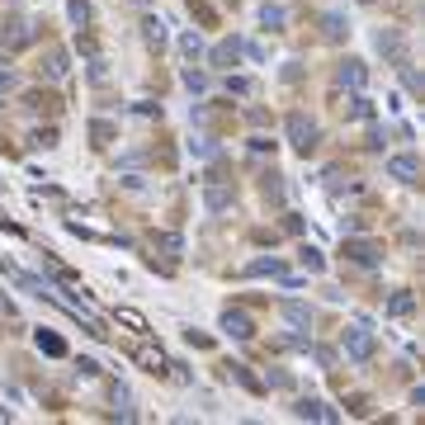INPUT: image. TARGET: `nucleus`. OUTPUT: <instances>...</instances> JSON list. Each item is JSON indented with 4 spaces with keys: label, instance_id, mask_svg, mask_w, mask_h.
I'll return each mask as SVG.
<instances>
[{
    "label": "nucleus",
    "instance_id": "f257e3e1",
    "mask_svg": "<svg viewBox=\"0 0 425 425\" xmlns=\"http://www.w3.org/2000/svg\"><path fill=\"white\" fill-rule=\"evenodd\" d=\"M340 350H345L350 364H369L378 355V335L364 321H355V326H345V335H340Z\"/></svg>",
    "mask_w": 425,
    "mask_h": 425
},
{
    "label": "nucleus",
    "instance_id": "f03ea898",
    "mask_svg": "<svg viewBox=\"0 0 425 425\" xmlns=\"http://www.w3.org/2000/svg\"><path fill=\"white\" fill-rule=\"evenodd\" d=\"M283 128H288V142H293V152H298V156H312V152H316V142H321L316 118H307V113H288Z\"/></svg>",
    "mask_w": 425,
    "mask_h": 425
},
{
    "label": "nucleus",
    "instance_id": "7ed1b4c3",
    "mask_svg": "<svg viewBox=\"0 0 425 425\" xmlns=\"http://www.w3.org/2000/svg\"><path fill=\"white\" fill-rule=\"evenodd\" d=\"M374 43H378V52H383L393 66H407L411 62V43H407V33H402V29H378Z\"/></svg>",
    "mask_w": 425,
    "mask_h": 425
},
{
    "label": "nucleus",
    "instance_id": "20e7f679",
    "mask_svg": "<svg viewBox=\"0 0 425 425\" xmlns=\"http://www.w3.org/2000/svg\"><path fill=\"white\" fill-rule=\"evenodd\" d=\"M29 43H33V29H29L24 15H10L0 24V47H5V52H19V47H29Z\"/></svg>",
    "mask_w": 425,
    "mask_h": 425
},
{
    "label": "nucleus",
    "instance_id": "39448f33",
    "mask_svg": "<svg viewBox=\"0 0 425 425\" xmlns=\"http://www.w3.org/2000/svg\"><path fill=\"white\" fill-rule=\"evenodd\" d=\"M335 85H345V90H364L369 85V66L359 57H345V62L335 66Z\"/></svg>",
    "mask_w": 425,
    "mask_h": 425
},
{
    "label": "nucleus",
    "instance_id": "423d86ee",
    "mask_svg": "<svg viewBox=\"0 0 425 425\" xmlns=\"http://www.w3.org/2000/svg\"><path fill=\"white\" fill-rule=\"evenodd\" d=\"M222 331H227L232 340H251V335H255V321L241 312V307H227V312H222Z\"/></svg>",
    "mask_w": 425,
    "mask_h": 425
},
{
    "label": "nucleus",
    "instance_id": "0eeeda50",
    "mask_svg": "<svg viewBox=\"0 0 425 425\" xmlns=\"http://www.w3.org/2000/svg\"><path fill=\"white\" fill-rule=\"evenodd\" d=\"M388 175H393V180H402V185H416V175H421V156H411V152L388 156Z\"/></svg>",
    "mask_w": 425,
    "mask_h": 425
},
{
    "label": "nucleus",
    "instance_id": "6e6552de",
    "mask_svg": "<svg viewBox=\"0 0 425 425\" xmlns=\"http://www.w3.org/2000/svg\"><path fill=\"white\" fill-rule=\"evenodd\" d=\"M293 411H298L302 421H326V425H335V421H340V411H331L326 402H321V397H302V402H298Z\"/></svg>",
    "mask_w": 425,
    "mask_h": 425
},
{
    "label": "nucleus",
    "instance_id": "1a4fd4ad",
    "mask_svg": "<svg viewBox=\"0 0 425 425\" xmlns=\"http://www.w3.org/2000/svg\"><path fill=\"white\" fill-rule=\"evenodd\" d=\"M279 316H283V321H288L293 331H312V307H307V302L283 298V302H279Z\"/></svg>",
    "mask_w": 425,
    "mask_h": 425
},
{
    "label": "nucleus",
    "instance_id": "9d476101",
    "mask_svg": "<svg viewBox=\"0 0 425 425\" xmlns=\"http://www.w3.org/2000/svg\"><path fill=\"white\" fill-rule=\"evenodd\" d=\"M208 62L213 66H236L241 62V38H222V43L208 52Z\"/></svg>",
    "mask_w": 425,
    "mask_h": 425
},
{
    "label": "nucleus",
    "instance_id": "9b49d317",
    "mask_svg": "<svg viewBox=\"0 0 425 425\" xmlns=\"http://www.w3.org/2000/svg\"><path fill=\"white\" fill-rule=\"evenodd\" d=\"M232 204H236L232 189H222V185H208V189H204V208H208V213H227Z\"/></svg>",
    "mask_w": 425,
    "mask_h": 425
},
{
    "label": "nucleus",
    "instance_id": "f8f14e48",
    "mask_svg": "<svg viewBox=\"0 0 425 425\" xmlns=\"http://www.w3.org/2000/svg\"><path fill=\"white\" fill-rule=\"evenodd\" d=\"M66 71H71V57H66L62 47H52V52H47V62H43V76L47 80H66Z\"/></svg>",
    "mask_w": 425,
    "mask_h": 425
},
{
    "label": "nucleus",
    "instance_id": "ddd939ff",
    "mask_svg": "<svg viewBox=\"0 0 425 425\" xmlns=\"http://www.w3.org/2000/svg\"><path fill=\"white\" fill-rule=\"evenodd\" d=\"M345 113L355 118V123H369V118H374V104L364 99V90H350V99H345Z\"/></svg>",
    "mask_w": 425,
    "mask_h": 425
},
{
    "label": "nucleus",
    "instance_id": "4468645a",
    "mask_svg": "<svg viewBox=\"0 0 425 425\" xmlns=\"http://www.w3.org/2000/svg\"><path fill=\"white\" fill-rule=\"evenodd\" d=\"M345 255L355 260V265H378V246H369V241H345Z\"/></svg>",
    "mask_w": 425,
    "mask_h": 425
},
{
    "label": "nucleus",
    "instance_id": "2eb2a0df",
    "mask_svg": "<svg viewBox=\"0 0 425 425\" xmlns=\"http://www.w3.org/2000/svg\"><path fill=\"white\" fill-rule=\"evenodd\" d=\"M142 38H147V47H156L161 52V47H166V24H161L156 15H147L142 19Z\"/></svg>",
    "mask_w": 425,
    "mask_h": 425
},
{
    "label": "nucleus",
    "instance_id": "dca6fc26",
    "mask_svg": "<svg viewBox=\"0 0 425 425\" xmlns=\"http://www.w3.org/2000/svg\"><path fill=\"white\" fill-rule=\"evenodd\" d=\"M260 24H265L269 33H283V24H288V10H283V5H260Z\"/></svg>",
    "mask_w": 425,
    "mask_h": 425
},
{
    "label": "nucleus",
    "instance_id": "f3484780",
    "mask_svg": "<svg viewBox=\"0 0 425 425\" xmlns=\"http://www.w3.org/2000/svg\"><path fill=\"white\" fill-rule=\"evenodd\" d=\"M246 274H251V279H255V274H274V279H279V274H283V260H279V255H260V260H251V265H246Z\"/></svg>",
    "mask_w": 425,
    "mask_h": 425
},
{
    "label": "nucleus",
    "instance_id": "a211bd4d",
    "mask_svg": "<svg viewBox=\"0 0 425 425\" xmlns=\"http://www.w3.org/2000/svg\"><path fill=\"white\" fill-rule=\"evenodd\" d=\"M411 312H416V298H411L407 288H397L393 302H388V316H411Z\"/></svg>",
    "mask_w": 425,
    "mask_h": 425
},
{
    "label": "nucleus",
    "instance_id": "6ab92c4d",
    "mask_svg": "<svg viewBox=\"0 0 425 425\" xmlns=\"http://www.w3.org/2000/svg\"><path fill=\"white\" fill-rule=\"evenodd\" d=\"M38 350H43V355H52V359H62V355H66V340H62V335H52V331H38Z\"/></svg>",
    "mask_w": 425,
    "mask_h": 425
},
{
    "label": "nucleus",
    "instance_id": "aec40b11",
    "mask_svg": "<svg viewBox=\"0 0 425 425\" xmlns=\"http://www.w3.org/2000/svg\"><path fill=\"white\" fill-rule=\"evenodd\" d=\"M180 52H185L189 62H194V57H204V38H199V29H189V33H180Z\"/></svg>",
    "mask_w": 425,
    "mask_h": 425
},
{
    "label": "nucleus",
    "instance_id": "412c9836",
    "mask_svg": "<svg viewBox=\"0 0 425 425\" xmlns=\"http://www.w3.org/2000/svg\"><path fill=\"white\" fill-rule=\"evenodd\" d=\"M321 24H326V29H321V33H326V43H340V38H345V33H350V24H345V19H340V15H326V19H321Z\"/></svg>",
    "mask_w": 425,
    "mask_h": 425
},
{
    "label": "nucleus",
    "instance_id": "4be33fe9",
    "mask_svg": "<svg viewBox=\"0 0 425 425\" xmlns=\"http://www.w3.org/2000/svg\"><path fill=\"white\" fill-rule=\"evenodd\" d=\"M137 364H142V369H152V374H161V369H166V355L147 345V350H137Z\"/></svg>",
    "mask_w": 425,
    "mask_h": 425
},
{
    "label": "nucleus",
    "instance_id": "5701e85b",
    "mask_svg": "<svg viewBox=\"0 0 425 425\" xmlns=\"http://www.w3.org/2000/svg\"><path fill=\"white\" fill-rule=\"evenodd\" d=\"M90 137H94V147H109V142H113V123L94 118V123H90Z\"/></svg>",
    "mask_w": 425,
    "mask_h": 425
},
{
    "label": "nucleus",
    "instance_id": "b1692460",
    "mask_svg": "<svg viewBox=\"0 0 425 425\" xmlns=\"http://www.w3.org/2000/svg\"><path fill=\"white\" fill-rule=\"evenodd\" d=\"M66 15H71L76 29H85V24H90V5H85V0H71V5H66Z\"/></svg>",
    "mask_w": 425,
    "mask_h": 425
},
{
    "label": "nucleus",
    "instance_id": "393cba45",
    "mask_svg": "<svg viewBox=\"0 0 425 425\" xmlns=\"http://www.w3.org/2000/svg\"><path fill=\"white\" fill-rule=\"evenodd\" d=\"M302 269H312V274H321V269H326V260H321V251H312V246H302Z\"/></svg>",
    "mask_w": 425,
    "mask_h": 425
},
{
    "label": "nucleus",
    "instance_id": "a878e982",
    "mask_svg": "<svg viewBox=\"0 0 425 425\" xmlns=\"http://www.w3.org/2000/svg\"><path fill=\"white\" fill-rule=\"evenodd\" d=\"M227 369H232V378L241 383V388H251V393H265V388H260V383H255V378L246 374V364H227Z\"/></svg>",
    "mask_w": 425,
    "mask_h": 425
},
{
    "label": "nucleus",
    "instance_id": "bb28decb",
    "mask_svg": "<svg viewBox=\"0 0 425 425\" xmlns=\"http://www.w3.org/2000/svg\"><path fill=\"white\" fill-rule=\"evenodd\" d=\"M180 80H185L189 90H208V76H204V71H194V66H185V71H180Z\"/></svg>",
    "mask_w": 425,
    "mask_h": 425
},
{
    "label": "nucleus",
    "instance_id": "cd10ccee",
    "mask_svg": "<svg viewBox=\"0 0 425 425\" xmlns=\"http://www.w3.org/2000/svg\"><path fill=\"white\" fill-rule=\"evenodd\" d=\"M397 71H402V85H407L411 94H421V90H425V85H421V76L411 71V62H407V66H397Z\"/></svg>",
    "mask_w": 425,
    "mask_h": 425
},
{
    "label": "nucleus",
    "instance_id": "c85d7f7f",
    "mask_svg": "<svg viewBox=\"0 0 425 425\" xmlns=\"http://www.w3.org/2000/svg\"><path fill=\"white\" fill-rule=\"evenodd\" d=\"M255 90V80H246V76H227V94H251Z\"/></svg>",
    "mask_w": 425,
    "mask_h": 425
},
{
    "label": "nucleus",
    "instance_id": "c756f323",
    "mask_svg": "<svg viewBox=\"0 0 425 425\" xmlns=\"http://www.w3.org/2000/svg\"><path fill=\"white\" fill-rule=\"evenodd\" d=\"M90 80H94V85H104V80H109V66H104V57H90Z\"/></svg>",
    "mask_w": 425,
    "mask_h": 425
},
{
    "label": "nucleus",
    "instance_id": "7c9ffc66",
    "mask_svg": "<svg viewBox=\"0 0 425 425\" xmlns=\"http://www.w3.org/2000/svg\"><path fill=\"white\" fill-rule=\"evenodd\" d=\"M307 350L316 355V364H321V369H331V364H335V350H331V345H307Z\"/></svg>",
    "mask_w": 425,
    "mask_h": 425
},
{
    "label": "nucleus",
    "instance_id": "2f4dec72",
    "mask_svg": "<svg viewBox=\"0 0 425 425\" xmlns=\"http://www.w3.org/2000/svg\"><path fill=\"white\" fill-rule=\"evenodd\" d=\"M189 156H213V142H208V137H194V142H189Z\"/></svg>",
    "mask_w": 425,
    "mask_h": 425
},
{
    "label": "nucleus",
    "instance_id": "473e14b6",
    "mask_svg": "<svg viewBox=\"0 0 425 425\" xmlns=\"http://www.w3.org/2000/svg\"><path fill=\"white\" fill-rule=\"evenodd\" d=\"M118 321H123V326H133V331H147V321H142V312H128V307H123V312H118Z\"/></svg>",
    "mask_w": 425,
    "mask_h": 425
},
{
    "label": "nucleus",
    "instance_id": "72a5a7b5",
    "mask_svg": "<svg viewBox=\"0 0 425 425\" xmlns=\"http://www.w3.org/2000/svg\"><path fill=\"white\" fill-rule=\"evenodd\" d=\"M161 251L180 255V251H185V241H180V236H175V232H166V236H161Z\"/></svg>",
    "mask_w": 425,
    "mask_h": 425
},
{
    "label": "nucleus",
    "instance_id": "f704fd0d",
    "mask_svg": "<svg viewBox=\"0 0 425 425\" xmlns=\"http://www.w3.org/2000/svg\"><path fill=\"white\" fill-rule=\"evenodd\" d=\"M33 147H57V128H43V133H33Z\"/></svg>",
    "mask_w": 425,
    "mask_h": 425
},
{
    "label": "nucleus",
    "instance_id": "c9c22d12",
    "mask_svg": "<svg viewBox=\"0 0 425 425\" xmlns=\"http://www.w3.org/2000/svg\"><path fill=\"white\" fill-rule=\"evenodd\" d=\"M76 369H80V378H99V359H80Z\"/></svg>",
    "mask_w": 425,
    "mask_h": 425
},
{
    "label": "nucleus",
    "instance_id": "e433bc0d",
    "mask_svg": "<svg viewBox=\"0 0 425 425\" xmlns=\"http://www.w3.org/2000/svg\"><path fill=\"white\" fill-rule=\"evenodd\" d=\"M5 90H15V71H10V66H0V94Z\"/></svg>",
    "mask_w": 425,
    "mask_h": 425
},
{
    "label": "nucleus",
    "instance_id": "4c0bfd02",
    "mask_svg": "<svg viewBox=\"0 0 425 425\" xmlns=\"http://www.w3.org/2000/svg\"><path fill=\"white\" fill-rule=\"evenodd\" d=\"M0 421H10V411H0Z\"/></svg>",
    "mask_w": 425,
    "mask_h": 425
},
{
    "label": "nucleus",
    "instance_id": "58836bf2",
    "mask_svg": "<svg viewBox=\"0 0 425 425\" xmlns=\"http://www.w3.org/2000/svg\"><path fill=\"white\" fill-rule=\"evenodd\" d=\"M137 5H152V0H137Z\"/></svg>",
    "mask_w": 425,
    "mask_h": 425
}]
</instances>
